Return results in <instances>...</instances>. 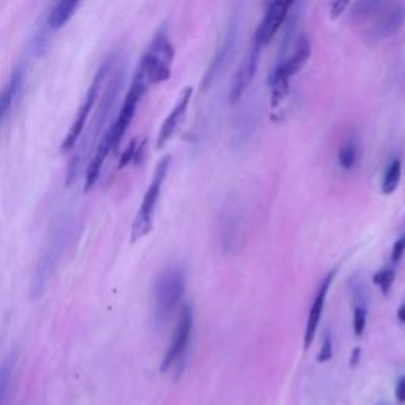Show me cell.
I'll return each mask as SVG.
<instances>
[{"label":"cell","instance_id":"ac0fdd59","mask_svg":"<svg viewBox=\"0 0 405 405\" xmlns=\"http://www.w3.org/2000/svg\"><path fill=\"white\" fill-rule=\"evenodd\" d=\"M339 165L344 169H351L356 165L358 160V147L355 141H347L345 145L339 149Z\"/></svg>","mask_w":405,"mask_h":405},{"label":"cell","instance_id":"5bb4252c","mask_svg":"<svg viewBox=\"0 0 405 405\" xmlns=\"http://www.w3.org/2000/svg\"><path fill=\"white\" fill-rule=\"evenodd\" d=\"M405 21V8L401 5H396L383 13L377 23V34L378 37L387 38L394 35L397 30L402 28Z\"/></svg>","mask_w":405,"mask_h":405},{"label":"cell","instance_id":"2e32d148","mask_svg":"<svg viewBox=\"0 0 405 405\" xmlns=\"http://www.w3.org/2000/svg\"><path fill=\"white\" fill-rule=\"evenodd\" d=\"M21 84H23V71L18 70L16 73L11 76L10 83L6 84L4 92H2V102H0V107H2V119L4 121L6 119V116H8L13 103H15L18 90L21 89Z\"/></svg>","mask_w":405,"mask_h":405},{"label":"cell","instance_id":"52a82bcc","mask_svg":"<svg viewBox=\"0 0 405 405\" xmlns=\"http://www.w3.org/2000/svg\"><path fill=\"white\" fill-rule=\"evenodd\" d=\"M293 2L295 0H267L265 15L261 18L257 32H255L253 42H257L261 47L270 43L284 25Z\"/></svg>","mask_w":405,"mask_h":405},{"label":"cell","instance_id":"8992f818","mask_svg":"<svg viewBox=\"0 0 405 405\" xmlns=\"http://www.w3.org/2000/svg\"><path fill=\"white\" fill-rule=\"evenodd\" d=\"M109 67H111V64H109V61H107L100 67L99 73L95 75L94 81H92V84H90V87L87 90V94H86V99H84L80 109H78V113L75 116V121H73V123H71L68 133H67V136H65V140L62 143V147H61L62 152L71 151V149L76 146L78 140H80L81 133L84 132V127H86V123H87L90 111H92L94 104H95L97 94H99V89H100V83L103 80V76L108 73Z\"/></svg>","mask_w":405,"mask_h":405},{"label":"cell","instance_id":"7c38bea8","mask_svg":"<svg viewBox=\"0 0 405 405\" xmlns=\"http://www.w3.org/2000/svg\"><path fill=\"white\" fill-rule=\"evenodd\" d=\"M238 207H228L225 209L224 219H222V246H224L225 252L231 253L239 249L241 243V215L236 211Z\"/></svg>","mask_w":405,"mask_h":405},{"label":"cell","instance_id":"30bf717a","mask_svg":"<svg viewBox=\"0 0 405 405\" xmlns=\"http://www.w3.org/2000/svg\"><path fill=\"white\" fill-rule=\"evenodd\" d=\"M336 276V271H331L328 276L323 279V282L320 284V289L315 295V299H313L310 312H309V318H307V326H306V332H304V349L309 350V347L313 342L317 334V328L320 320H322V313H323V307L326 301V295H328V290L332 284V279Z\"/></svg>","mask_w":405,"mask_h":405},{"label":"cell","instance_id":"277c9868","mask_svg":"<svg viewBox=\"0 0 405 405\" xmlns=\"http://www.w3.org/2000/svg\"><path fill=\"white\" fill-rule=\"evenodd\" d=\"M122 81H123V71L121 70V71H117V73H116L114 80L111 81L109 87L107 90V94H104V97H103L102 107L99 109V114H97L95 121H94V126H92L94 132L90 133L89 140L84 141V145L81 146V151L76 152V155L70 162L68 174H67V184L68 186H71V182H73L78 178V173H80V169H81V163L84 160L83 157L87 154V143H89V146H90V143H92L97 138V136L100 135V130L104 126V122H107L108 116L111 113V109H113V107H114V103L117 100V95H119V90L122 87Z\"/></svg>","mask_w":405,"mask_h":405},{"label":"cell","instance_id":"ffe728a7","mask_svg":"<svg viewBox=\"0 0 405 405\" xmlns=\"http://www.w3.org/2000/svg\"><path fill=\"white\" fill-rule=\"evenodd\" d=\"M365 322H368V310H365L364 306H356L353 312V331L356 336H363Z\"/></svg>","mask_w":405,"mask_h":405},{"label":"cell","instance_id":"8fae6325","mask_svg":"<svg viewBox=\"0 0 405 405\" xmlns=\"http://www.w3.org/2000/svg\"><path fill=\"white\" fill-rule=\"evenodd\" d=\"M192 95H193L192 87H186L184 90H182L179 100L176 102V104L171 109V113H169L167 119L163 121L162 127H160V132H159V138H157V147L159 149L165 146L168 140L171 138L173 133L176 132V128H178V126L182 121V117H184L186 111L188 108V103H191V100H192Z\"/></svg>","mask_w":405,"mask_h":405},{"label":"cell","instance_id":"9c48e42d","mask_svg":"<svg viewBox=\"0 0 405 405\" xmlns=\"http://www.w3.org/2000/svg\"><path fill=\"white\" fill-rule=\"evenodd\" d=\"M260 49H261V44H258L257 42H253L249 54L246 56L244 62L241 64V67L238 68L236 75H234L231 92H230V102L231 103H238L241 100V97L244 95L247 87H249V84L253 80L255 73H257L258 61H260Z\"/></svg>","mask_w":405,"mask_h":405},{"label":"cell","instance_id":"ba28073f","mask_svg":"<svg viewBox=\"0 0 405 405\" xmlns=\"http://www.w3.org/2000/svg\"><path fill=\"white\" fill-rule=\"evenodd\" d=\"M312 47L309 38L306 35H301L296 40L295 47H293L291 54L285 59V61H280L277 64V67L274 68L271 80H277V81H285L290 83V80L295 75H298L299 71L304 68V65L307 64L310 57Z\"/></svg>","mask_w":405,"mask_h":405},{"label":"cell","instance_id":"7a4b0ae2","mask_svg":"<svg viewBox=\"0 0 405 405\" xmlns=\"http://www.w3.org/2000/svg\"><path fill=\"white\" fill-rule=\"evenodd\" d=\"M169 163H171V157L167 155L159 162V165L155 168L154 178L149 184L147 191L145 193V198H143V202L140 206V211L136 214V217L133 220L132 225V241L141 239L143 236L151 231L152 224H154V212L157 207V202H159V197L162 192V187L165 184L168 169H169Z\"/></svg>","mask_w":405,"mask_h":405},{"label":"cell","instance_id":"d6986e66","mask_svg":"<svg viewBox=\"0 0 405 405\" xmlns=\"http://www.w3.org/2000/svg\"><path fill=\"white\" fill-rule=\"evenodd\" d=\"M394 276H396L394 270L388 267V270H382V271L375 272L372 280H374L375 285L380 286L383 295H387V293H389V290H391V285H393V282H394Z\"/></svg>","mask_w":405,"mask_h":405},{"label":"cell","instance_id":"4fadbf2b","mask_svg":"<svg viewBox=\"0 0 405 405\" xmlns=\"http://www.w3.org/2000/svg\"><path fill=\"white\" fill-rule=\"evenodd\" d=\"M111 151H114V143H113V138H111L109 132L107 130L104 135L102 136V140L99 141V145H97L92 160L89 162V167H87V171H86V184H84V192H89L90 188L94 187V184L100 176L103 163H104V160H107V157L109 155Z\"/></svg>","mask_w":405,"mask_h":405},{"label":"cell","instance_id":"5b68a950","mask_svg":"<svg viewBox=\"0 0 405 405\" xmlns=\"http://www.w3.org/2000/svg\"><path fill=\"white\" fill-rule=\"evenodd\" d=\"M192 330H193V312H192V307L186 304V306H182L181 313H179V322L178 325H176L171 342H169L167 353L165 356H163V361L160 365V370L163 372V374L171 369L173 365L184 361L188 342H191Z\"/></svg>","mask_w":405,"mask_h":405},{"label":"cell","instance_id":"6da1fadb","mask_svg":"<svg viewBox=\"0 0 405 405\" xmlns=\"http://www.w3.org/2000/svg\"><path fill=\"white\" fill-rule=\"evenodd\" d=\"M173 61L174 48L169 42L167 30L162 29L160 32H157L151 47L147 48L136 70L145 78L147 86H155V84L167 81L171 75Z\"/></svg>","mask_w":405,"mask_h":405},{"label":"cell","instance_id":"cb8c5ba5","mask_svg":"<svg viewBox=\"0 0 405 405\" xmlns=\"http://www.w3.org/2000/svg\"><path fill=\"white\" fill-rule=\"evenodd\" d=\"M404 252H405V234H402V236L394 243L393 253H391V258H393V261H399L402 258Z\"/></svg>","mask_w":405,"mask_h":405},{"label":"cell","instance_id":"d4e9b609","mask_svg":"<svg viewBox=\"0 0 405 405\" xmlns=\"http://www.w3.org/2000/svg\"><path fill=\"white\" fill-rule=\"evenodd\" d=\"M394 394H396L397 402L405 404V375H402V377L399 378V380H397Z\"/></svg>","mask_w":405,"mask_h":405},{"label":"cell","instance_id":"e0dca14e","mask_svg":"<svg viewBox=\"0 0 405 405\" xmlns=\"http://www.w3.org/2000/svg\"><path fill=\"white\" fill-rule=\"evenodd\" d=\"M401 174H402V162L399 159H396L389 163L387 173H385L382 186V192L385 195H391L396 191L401 182Z\"/></svg>","mask_w":405,"mask_h":405},{"label":"cell","instance_id":"603a6c76","mask_svg":"<svg viewBox=\"0 0 405 405\" xmlns=\"http://www.w3.org/2000/svg\"><path fill=\"white\" fill-rule=\"evenodd\" d=\"M135 154H136V141H132L128 145V147L126 149V152L122 154L121 157V162H119V168L127 167L130 162L135 160Z\"/></svg>","mask_w":405,"mask_h":405},{"label":"cell","instance_id":"484cf974","mask_svg":"<svg viewBox=\"0 0 405 405\" xmlns=\"http://www.w3.org/2000/svg\"><path fill=\"white\" fill-rule=\"evenodd\" d=\"M359 358H361V349L356 347L353 350V353H351V358H350V365H351V368H355V365H358Z\"/></svg>","mask_w":405,"mask_h":405},{"label":"cell","instance_id":"3957f363","mask_svg":"<svg viewBox=\"0 0 405 405\" xmlns=\"http://www.w3.org/2000/svg\"><path fill=\"white\" fill-rule=\"evenodd\" d=\"M186 291V277L179 270L162 272L154 286V313L159 323L167 322Z\"/></svg>","mask_w":405,"mask_h":405},{"label":"cell","instance_id":"9a60e30c","mask_svg":"<svg viewBox=\"0 0 405 405\" xmlns=\"http://www.w3.org/2000/svg\"><path fill=\"white\" fill-rule=\"evenodd\" d=\"M81 0H57L49 15V25L52 29H61L67 24L80 6Z\"/></svg>","mask_w":405,"mask_h":405},{"label":"cell","instance_id":"4316f807","mask_svg":"<svg viewBox=\"0 0 405 405\" xmlns=\"http://www.w3.org/2000/svg\"><path fill=\"white\" fill-rule=\"evenodd\" d=\"M397 318H399L402 323H405V303L397 309Z\"/></svg>","mask_w":405,"mask_h":405},{"label":"cell","instance_id":"44dd1931","mask_svg":"<svg viewBox=\"0 0 405 405\" xmlns=\"http://www.w3.org/2000/svg\"><path fill=\"white\" fill-rule=\"evenodd\" d=\"M332 358V339L330 334H326L323 339V344H322V349H320V353H318V361L320 363H326L330 361Z\"/></svg>","mask_w":405,"mask_h":405},{"label":"cell","instance_id":"7402d4cb","mask_svg":"<svg viewBox=\"0 0 405 405\" xmlns=\"http://www.w3.org/2000/svg\"><path fill=\"white\" fill-rule=\"evenodd\" d=\"M351 0H331V6H330V16L331 19H336L342 15V13L347 10L349 4Z\"/></svg>","mask_w":405,"mask_h":405}]
</instances>
